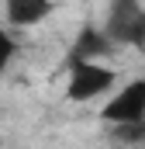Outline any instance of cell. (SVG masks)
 Listing matches in <instances>:
<instances>
[{"mask_svg":"<svg viewBox=\"0 0 145 149\" xmlns=\"http://www.w3.org/2000/svg\"><path fill=\"white\" fill-rule=\"evenodd\" d=\"M117 83V73L107 66V59H72L69 56V80H66V97L76 104L97 101L100 94H110Z\"/></svg>","mask_w":145,"mask_h":149,"instance_id":"1","label":"cell"},{"mask_svg":"<svg viewBox=\"0 0 145 149\" xmlns=\"http://www.w3.org/2000/svg\"><path fill=\"white\" fill-rule=\"evenodd\" d=\"M104 31L110 35L114 45L128 49H145V7L142 0H110Z\"/></svg>","mask_w":145,"mask_h":149,"instance_id":"2","label":"cell"},{"mask_svg":"<svg viewBox=\"0 0 145 149\" xmlns=\"http://www.w3.org/2000/svg\"><path fill=\"white\" fill-rule=\"evenodd\" d=\"M100 118L104 121H135V118H145V76L138 80H128L117 94H110L107 104L100 108Z\"/></svg>","mask_w":145,"mask_h":149,"instance_id":"3","label":"cell"},{"mask_svg":"<svg viewBox=\"0 0 145 149\" xmlns=\"http://www.w3.org/2000/svg\"><path fill=\"white\" fill-rule=\"evenodd\" d=\"M55 14V0H3V21L10 28H35Z\"/></svg>","mask_w":145,"mask_h":149,"instance_id":"4","label":"cell"},{"mask_svg":"<svg viewBox=\"0 0 145 149\" xmlns=\"http://www.w3.org/2000/svg\"><path fill=\"white\" fill-rule=\"evenodd\" d=\"M114 49H117V45L110 42V35L100 28V24H83L79 35L72 38L69 56L72 59H110Z\"/></svg>","mask_w":145,"mask_h":149,"instance_id":"5","label":"cell"},{"mask_svg":"<svg viewBox=\"0 0 145 149\" xmlns=\"http://www.w3.org/2000/svg\"><path fill=\"white\" fill-rule=\"evenodd\" d=\"M110 139H114V142H124V146H145V118L114 121V125H110Z\"/></svg>","mask_w":145,"mask_h":149,"instance_id":"6","label":"cell"},{"mask_svg":"<svg viewBox=\"0 0 145 149\" xmlns=\"http://www.w3.org/2000/svg\"><path fill=\"white\" fill-rule=\"evenodd\" d=\"M14 56H17L14 28H10V24H0V73H7V66L14 63Z\"/></svg>","mask_w":145,"mask_h":149,"instance_id":"7","label":"cell"}]
</instances>
